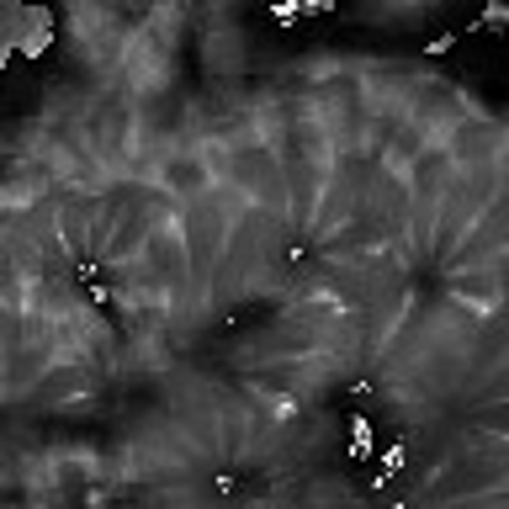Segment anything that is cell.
I'll return each mask as SVG.
<instances>
[{
	"label": "cell",
	"instance_id": "obj_1",
	"mask_svg": "<svg viewBox=\"0 0 509 509\" xmlns=\"http://www.w3.org/2000/svg\"><path fill=\"white\" fill-rule=\"evenodd\" d=\"M451 48H456V32H440V38L425 42V53H435V59H440V53H451Z\"/></svg>",
	"mask_w": 509,
	"mask_h": 509
}]
</instances>
